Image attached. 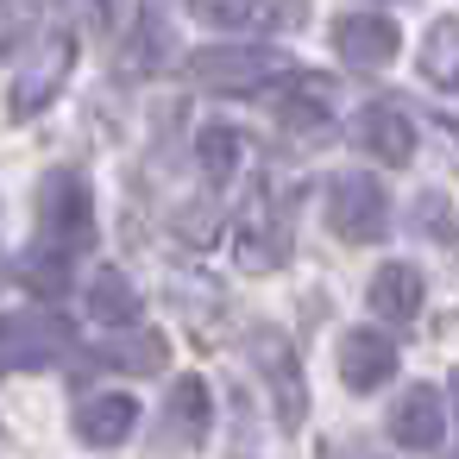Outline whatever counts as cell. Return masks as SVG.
<instances>
[{"mask_svg":"<svg viewBox=\"0 0 459 459\" xmlns=\"http://www.w3.org/2000/svg\"><path fill=\"white\" fill-rule=\"evenodd\" d=\"M189 76L202 89H214V95H258V89L283 82L290 64L277 51H264V45H214V51L189 57Z\"/></svg>","mask_w":459,"mask_h":459,"instance_id":"obj_1","label":"cell"},{"mask_svg":"<svg viewBox=\"0 0 459 459\" xmlns=\"http://www.w3.org/2000/svg\"><path fill=\"white\" fill-rule=\"evenodd\" d=\"M327 227L346 246H377L390 233V195H384V183L365 177V170H340L327 183Z\"/></svg>","mask_w":459,"mask_h":459,"instance_id":"obj_2","label":"cell"},{"mask_svg":"<svg viewBox=\"0 0 459 459\" xmlns=\"http://www.w3.org/2000/svg\"><path fill=\"white\" fill-rule=\"evenodd\" d=\"M70 64H76V39L70 32H51V39H39V51L13 70V89H7V114L13 120H32V114H45L57 95H64V82H70Z\"/></svg>","mask_w":459,"mask_h":459,"instance_id":"obj_3","label":"cell"},{"mask_svg":"<svg viewBox=\"0 0 459 459\" xmlns=\"http://www.w3.org/2000/svg\"><path fill=\"white\" fill-rule=\"evenodd\" d=\"M39 221L51 239H64L70 252H82L95 239V189L82 170H51L39 183Z\"/></svg>","mask_w":459,"mask_h":459,"instance_id":"obj_4","label":"cell"},{"mask_svg":"<svg viewBox=\"0 0 459 459\" xmlns=\"http://www.w3.org/2000/svg\"><path fill=\"white\" fill-rule=\"evenodd\" d=\"M252 359H258V371H264V384H271V396H277V421H283V428H302L308 396H302V365H296L290 340H283L277 327H264V333H252Z\"/></svg>","mask_w":459,"mask_h":459,"instance_id":"obj_5","label":"cell"},{"mask_svg":"<svg viewBox=\"0 0 459 459\" xmlns=\"http://www.w3.org/2000/svg\"><path fill=\"white\" fill-rule=\"evenodd\" d=\"M64 352V327L51 315H0V371H45Z\"/></svg>","mask_w":459,"mask_h":459,"instance_id":"obj_6","label":"cell"},{"mask_svg":"<svg viewBox=\"0 0 459 459\" xmlns=\"http://www.w3.org/2000/svg\"><path fill=\"white\" fill-rule=\"evenodd\" d=\"M333 51L346 70H390L403 39L384 13H346V20H333Z\"/></svg>","mask_w":459,"mask_h":459,"instance_id":"obj_7","label":"cell"},{"mask_svg":"<svg viewBox=\"0 0 459 459\" xmlns=\"http://www.w3.org/2000/svg\"><path fill=\"white\" fill-rule=\"evenodd\" d=\"M352 139H359V152L377 158V164H409V158H415V120H409L396 101H371V108H359Z\"/></svg>","mask_w":459,"mask_h":459,"instance_id":"obj_8","label":"cell"},{"mask_svg":"<svg viewBox=\"0 0 459 459\" xmlns=\"http://www.w3.org/2000/svg\"><path fill=\"white\" fill-rule=\"evenodd\" d=\"M440 434H446V396H440L434 384L403 390V396H396V409H390V440H396V446H409V453H434V446H440Z\"/></svg>","mask_w":459,"mask_h":459,"instance_id":"obj_9","label":"cell"},{"mask_svg":"<svg viewBox=\"0 0 459 459\" xmlns=\"http://www.w3.org/2000/svg\"><path fill=\"white\" fill-rule=\"evenodd\" d=\"M390 371H396V346H390V333H377V327H352L346 340H340V384L346 390H384L390 384Z\"/></svg>","mask_w":459,"mask_h":459,"instance_id":"obj_10","label":"cell"},{"mask_svg":"<svg viewBox=\"0 0 459 459\" xmlns=\"http://www.w3.org/2000/svg\"><path fill=\"white\" fill-rule=\"evenodd\" d=\"M421 296H428V283H421V271H415V264H403V258L377 264V271H371V290H365L371 315H377V321H390V327H409V321L421 315Z\"/></svg>","mask_w":459,"mask_h":459,"instance_id":"obj_11","label":"cell"},{"mask_svg":"<svg viewBox=\"0 0 459 459\" xmlns=\"http://www.w3.org/2000/svg\"><path fill=\"white\" fill-rule=\"evenodd\" d=\"M214 421V396L202 377H177L164 396V446H202Z\"/></svg>","mask_w":459,"mask_h":459,"instance_id":"obj_12","label":"cell"},{"mask_svg":"<svg viewBox=\"0 0 459 459\" xmlns=\"http://www.w3.org/2000/svg\"><path fill=\"white\" fill-rule=\"evenodd\" d=\"M133 428H139V403H133L126 390H120V396H114V390H108V396H89V403L76 409V440H82V446H101V453H108V446H120V440H133Z\"/></svg>","mask_w":459,"mask_h":459,"instance_id":"obj_13","label":"cell"},{"mask_svg":"<svg viewBox=\"0 0 459 459\" xmlns=\"http://www.w3.org/2000/svg\"><path fill=\"white\" fill-rule=\"evenodd\" d=\"M13 277H20L32 296H64V290H70V277H76V271H70V246L45 233L39 246H26V252H20Z\"/></svg>","mask_w":459,"mask_h":459,"instance_id":"obj_14","label":"cell"},{"mask_svg":"<svg viewBox=\"0 0 459 459\" xmlns=\"http://www.w3.org/2000/svg\"><path fill=\"white\" fill-rule=\"evenodd\" d=\"M89 315H95L101 327H133V321L145 315V296H139V283H133L126 271H95V283H89Z\"/></svg>","mask_w":459,"mask_h":459,"instance_id":"obj_15","label":"cell"},{"mask_svg":"<svg viewBox=\"0 0 459 459\" xmlns=\"http://www.w3.org/2000/svg\"><path fill=\"white\" fill-rule=\"evenodd\" d=\"M283 82H290V95H283L277 120H283L290 133H327V101H333V82H321V76H283Z\"/></svg>","mask_w":459,"mask_h":459,"instance_id":"obj_16","label":"cell"},{"mask_svg":"<svg viewBox=\"0 0 459 459\" xmlns=\"http://www.w3.org/2000/svg\"><path fill=\"white\" fill-rule=\"evenodd\" d=\"M101 359H120L126 371H164V359H170V346H164V333H152V327H114V340L101 346Z\"/></svg>","mask_w":459,"mask_h":459,"instance_id":"obj_17","label":"cell"},{"mask_svg":"<svg viewBox=\"0 0 459 459\" xmlns=\"http://www.w3.org/2000/svg\"><path fill=\"white\" fill-rule=\"evenodd\" d=\"M421 76H428L434 89H453V76H459V26H453V20H434V26H428Z\"/></svg>","mask_w":459,"mask_h":459,"instance_id":"obj_18","label":"cell"},{"mask_svg":"<svg viewBox=\"0 0 459 459\" xmlns=\"http://www.w3.org/2000/svg\"><path fill=\"white\" fill-rule=\"evenodd\" d=\"M239 152H246V145H239V133H233V126H208V133H202V145H195L202 177H208V183H227V177L239 170Z\"/></svg>","mask_w":459,"mask_h":459,"instance_id":"obj_19","label":"cell"},{"mask_svg":"<svg viewBox=\"0 0 459 459\" xmlns=\"http://www.w3.org/2000/svg\"><path fill=\"white\" fill-rule=\"evenodd\" d=\"M189 7H195V20H208V26H221V32H233V26H252V20H258L264 0H189Z\"/></svg>","mask_w":459,"mask_h":459,"instance_id":"obj_20","label":"cell"},{"mask_svg":"<svg viewBox=\"0 0 459 459\" xmlns=\"http://www.w3.org/2000/svg\"><path fill=\"white\" fill-rule=\"evenodd\" d=\"M415 227L428 233V239H453V202L440 195V189H428V195H415Z\"/></svg>","mask_w":459,"mask_h":459,"instance_id":"obj_21","label":"cell"},{"mask_svg":"<svg viewBox=\"0 0 459 459\" xmlns=\"http://www.w3.org/2000/svg\"><path fill=\"white\" fill-rule=\"evenodd\" d=\"M177 239H189V246H208L214 233H221V214L208 208V202H189V208H177Z\"/></svg>","mask_w":459,"mask_h":459,"instance_id":"obj_22","label":"cell"},{"mask_svg":"<svg viewBox=\"0 0 459 459\" xmlns=\"http://www.w3.org/2000/svg\"><path fill=\"white\" fill-rule=\"evenodd\" d=\"M95 13H114V0H95Z\"/></svg>","mask_w":459,"mask_h":459,"instance_id":"obj_23","label":"cell"}]
</instances>
